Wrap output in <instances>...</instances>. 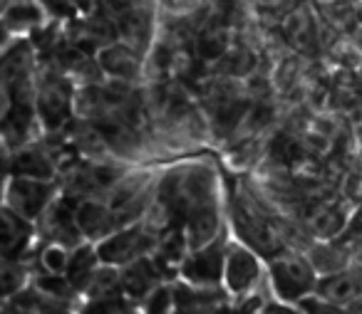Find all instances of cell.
<instances>
[{
	"instance_id": "cell-15",
	"label": "cell",
	"mask_w": 362,
	"mask_h": 314,
	"mask_svg": "<svg viewBox=\"0 0 362 314\" xmlns=\"http://www.w3.org/2000/svg\"><path fill=\"white\" fill-rule=\"evenodd\" d=\"M0 314H35V309H33V294L28 299H23L21 294V297L11 299V302L0 304Z\"/></svg>"
},
{
	"instance_id": "cell-12",
	"label": "cell",
	"mask_w": 362,
	"mask_h": 314,
	"mask_svg": "<svg viewBox=\"0 0 362 314\" xmlns=\"http://www.w3.org/2000/svg\"><path fill=\"white\" fill-rule=\"evenodd\" d=\"M77 314H136V307L124 294L105 299H85Z\"/></svg>"
},
{
	"instance_id": "cell-4",
	"label": "cell",
	"mask_w": 362,
	"mask_h": 314,
	"mask_svg": "<svg viewBox=\"0 0 362 314\" xmlns=\"http://www.w3.org/2000/svg\"><path fill=\"white\" fill-rule=\"evenodd\" d=\"M223 258H226V248L221 240H214L204 248L192 250L184 258L179 267V277L189 287L216 289L223 282Z\"/></svg>"
},
{
	"instance_id": "cell-10",
	"label": "cell",
	"mask_w": 362,
	"mask_h": 314,
	"mask_svg": "<svg viewBox=\"0 0 362 314\" xmlns=\"http://www.w3.org/2000/svg\"><path fill=\"white\" fill-rule=\"evenodd\" d=\"M28 289V270L23 260L0 258V304L21 297Z\"/></svg>"
},
{
	"instance_id": "cell-5",
	"label": "cell",
	"mask_w": 362,
	"mask_h": 314,
	"mask_svg": "<svg viewBox=\"0 0 362 314\" xmlns=\"http://www.w3.org/2000/svg\"><path fill=\"white\" fill-rule=\"evenodd\" d=\"M261 260L246 245H228L223 258V284L236 297H246L261 282Z\"/></svg>"
},
{
	"instance_id": "cell-11",
	"label": "cell",
	"mask_w": 362,
	"mask_h": 314,
	"mask_svg": "<svg viewBox=\"0 0 362 314\" xmlns=\"http://www.w3.org/2000/svg\"><path fill=\"white\" fill-rule=\"evenodd\" d=\"M13 176H25V179H40V181H52V164L40 154V151L25 149L11 159Z\"/></svg>"
},
{
	"instance_id": "cell-17",
	"label": "cell",
	"mask_w": 362,
	"mask_h": 314,
	"mask_svg": "<svg viewBox=\"0 0 362 314\" xmlns=\"http://www.w3.org/2000/svg\"><path fill=\"white\" fill-rule=\"evenodd\" d=\"M3 3H6V0H0V8H3Z\"/></svg>"
},
{
	"instance_id": "cell-1",
	"label": "cell",
	"mask_w": 362,
	"mask_h": 314,
	"mask_svg": "<svg viewBox=\"0 0 362 314\" xmlns=\"http://www.w3.org/2000/svg\"><path fill=\"white\" fill-rule=\"evenodd\" d=\"M268 279H271L278 302L298 304L310 294H315L320 277L308 258L296 253H278L268 260Z\"/></svg>"
},
{
	"instance_id": "cell-6",
	"label": "cell",
	"mask_w": 362,
	"mask_h": 314,
	"mask_svg": "<svg viewBox=\"0 0 362 314\" xmlns=\"http://www.w3.org/2000/svg\"><path fill=\"white\" fill-rule=\"evenodd\" d=\"M315 294L342 307L347 314H357L362 307V270H340L317 279Z\"/></svg>"
},
{
	"instance_id": "cell-2",
	"label": "cell",
	"mask_w": 362,
	"mask_h": 314,
	"mask_svg": "<svg viewBox=\"0 0 362 314\" xmlns=\"http://www.w3.org/2000/svg\"><path fill=\"white\" fill-rule=\"evenodd\" d=\"M156 245H159L156 235H151L141 223H132V225H124V228L115 230V233L107 235L105 240H100V243L95 245V250L102 265L124 267V265L134 262V260L154 255Z\"/></svg>"
},
{
	"instance_id": "cell-3",
	"label": "cell",
	"mask_w": 362,
	"mask_h": 314,
	"mask_svg": "<svg viewBox=\"0 0 362 314\" xmlns=\"http://www.w3.org/2000/svg\"><path fill=\"white\" fill-rule=\"evenodd\" d=\"M55 183L52 181H40V179H25V176H8L3 193H6V203L13 213H18L21 218L35 223L37 218L47 213V208L55 200Z\"/></svg>"
},
{
	"instance_id": "cell-7",
	"label": "cell",
	"mask_w": 362,
	"mask_h": 314,
	"mask_svg": "<svg viewBox=\"0 0 362 314\" xmlns=\"http://www.w3.org/2000/svg\"><path fill=\"white\" fill-rule=\"evenodd\" d=\"M33 223L13 213L8 205H0V258L23 260L33 243Z\"/></svg>"
},
{
	"instance_id": "cell-16",
	"label": "cell",
	"mask_w": 362,
	"mask_h": 314,
	"mask_svg": "<svg viewBox=\"0 0 362 314\" xmlns=\"http://www.w3.org/2000/svg\"><path fill=\"white\" fill-rule=\"evenodd\" d=\"M261 314H303L296 304H286V302H268L266 307L261 309Z\"/></svg>"
},
{
	"instance_id": "cell-14",
	"label": "cell",
	"mask_w": 362,
	"mask_h": 314,
	"mask_svg": "<svg viewBox=\"0 0 362 314\" xmlns=\"http://www.w3.org/2000/svg\"><path fill=\"white\" fill-rule=\"evenodd\" d=\"M296 307L300 309L303 314H347L342 307H337V304L322 299L320 294H310V297H305L303 302H298Z\"/></svg>"
},
{
	"instance_id": "cell-13",
	"label": "cell",
	"mask_w": 362,
	"mask_h": 314,
	"mask_svg": "<svg viewBox=\"0 0 362 314\" xmlns=\"http://www.w3.org/2000/svg\"><path fill=\"white\" fill-rule=\"evenodd\" d=\"M67 262H70V253L67 248L57 243H47L45 250L40 253V274H65L67 272Z\"/></svg>"
},
{
	"instance_id": "cell-9",
	"label": "cell",
	"mask_w": 362,
	"mask_h": 314,
	"mask_svg": "<svg viewBox=\"0 0 362 314\" xmlns=\"http://www.w3.org/2000/svg\"><path fill=\"white\" fill-rule=\"evenodd\" d=\"M100 258H97V250L92 245H77L70 253V262H67L65 277L70 279V284L75 287V292L82 297V292L87 289L90 279L95 277V272L100 270Z\"/></svg>"
},
{
	"instance_id": "cell-8",
	"label": "cell",
	"mask_w": 362,
	"mask_h": 314,
	"mask_svg": "<svg viewBox=\"0 0 362 314\" xmlns=\"http://www.w3.org/2000/svg\"><path fill=\"white\" fill-rule=\"evenodd\" d=\"M75 223H77V230H80L82 240H105L107 235H112L115 230H119L117 225L115 215L110 213L107 203H100L95 198H85L75 205Z\"/></svg>"
}]
</instances>
